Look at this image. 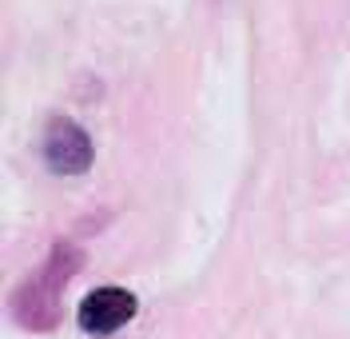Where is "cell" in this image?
<instances>
[{"label": "cell", "mask_w": 350, "mask_h": 339, "mask_svg": "<svg viewBox=\"0 0 350 339\" xmlns=\"http://www.w3.org/2000/svg\"><path fill=\"white\" fill-rule=\"evenodd\" d=\"M84 264H88L84 248H76L72 240L52 244L48 255L40 260V268L8 292V316H12V323L24 327V331H32V336L56 331L60 327V299H64L68 284L84 271Z\"/></svg>", "instance_id": "1"}, {"label": "cell", "mask_w": 350, "mask_h": 339, "mask_svg": "<svg viewBox=\"0 0 350 339\" xmlns=\"http://www.w3.org/2000/svg\"><path fill=\"white\" fill-rule=\"evenodd\" d=\"M40 160L52 176H84L96 164V144L88 128H80L72 116L56 112L44 120L40 132Z\"/></svg>", "instance_id": "2"}, {"label": "cell", "mask_w": 350, "mask_h": 339, "mask_svg": "<svg viewBox=\"0 0 350 339\" xmlns=\"http://www.w3.org/2000/svg\"><path fill=\"white\" fill-rule=\"evenodd\" d=\"M139 312V299L128 288H96V292L84 295L80 312H76V323L84 336H111L120 331L124 323H131Z\"/></svg>", "instance_id": "3"}]
</instances>
